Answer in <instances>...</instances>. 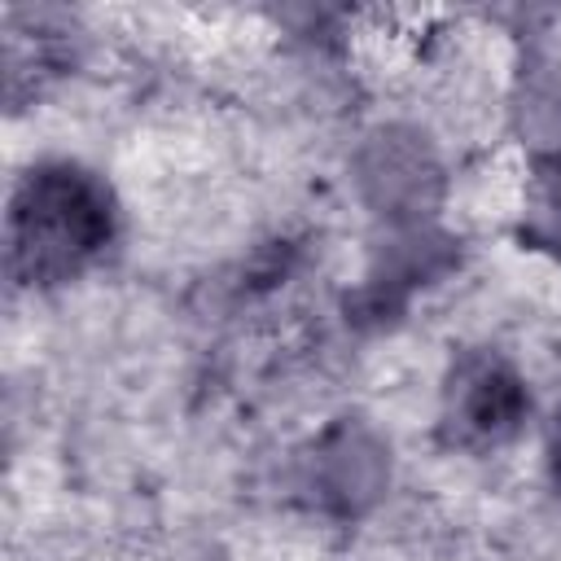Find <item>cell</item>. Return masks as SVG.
Segmentation results:
<instances>
[{"mask_svg":"<svg viewBox=\"0 0 561 561\" xmlns=\"http://www.w3.org/2000/svg\"><path fill=\"white\" fill-rule=\"evenodd\" d=\"M110 241V197L75 167H39L22 180L9 215L13 267L35 280H66Z\"/></svg>","mask_w":561,"mask_h":561,"instance_id":"6da1fadb","label":"cell"},{"mask_svg":"<svg viewBox=\"0 0 561 561\" xmlns=\"http://www.w3.org/2000/svg\"><path fill=\"white\" fill-rule=\"evenodd\" d=\"M460 412H465V425L478 430V434H504L513 430L517 412H522V390L517 381L504 373V368H478L460 394Z\"/></svg>","mask_w":561,"mask_h":561,"instance_id":"7a4b0ae2","label":"cell"},{"mask_svg":"<svg viewBox=\"0 0 561 561\" xmlns=\"http://www.w3.org/2000/svg\"><path fill=\"white\" fill-rule=\"evenodd\" d=\"M548 465H552V482L561 486V416L552 425V443H548Z\"/></svg>","mask_w":561,"mask_h":561,"instance_id":"3957f363","label":"cell"}]
</instances>
